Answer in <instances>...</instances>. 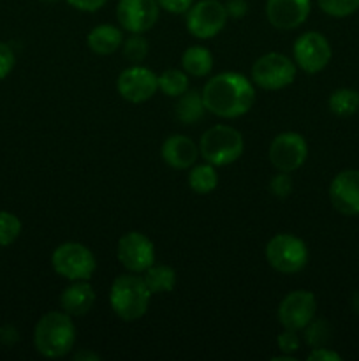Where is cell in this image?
Listing matches in <instances>:
<instances>
[{"label": "cell", "mask_w": 359, "mask_h": 361, "mask_svg": "<svg viewBox=\"0 0 359 361\" xmlns=\"http://www.w3.org/2000/svg\"><path fill=\"white\" fill-rule=\"evenodd\" d=\"M108 0H67L69 6H73L74 9L84 11V13H94V11H99L101 7L106 6Z\"/></svg>", "instance_id": "obj_34"}, {"label": "cell", "mask_w": 359, "mask_h": 361, "mask_svg": "<svg viewBox=\"0 0 359 361\" xmlns=\"http://www.w3.org/2000/svg\"><path fill=\"white\" fill-rule=\"evenodd\" d=\"M277 342L278 349H280L284 355H292V353H296L299 349V338L298 335H296V331L292 330H285L284 334L278 335Z\"/></svg>", "instance_id": "obj_31"}, {"label": "cell", "mask_w": 359, "mask_h": 361, "mask_svg": "<svg viewBox=\"0 0 359 361\" xmlns=\"http://www.w3.org/2000/svg\"><path fill=\"white\" fill-rule=\"evenodd\" d=\"M189 185L197 194L213 192L218 185V175L215 171L213 164L206 162V164L194 166L189 175Z\"/></svg>", "instance_id": "obj_23"}, {"label": "cell", "mask_w": 359, "mask_h": 361, "mask_svg": "<svg viewBox=\"0 0 359 361\" xmlns=\"http://www.w3.org/2000/svg\"><path fill=\"white\" fill-rule=\"evenodd\" d=\"M88 48L97 55H111L122 46V30L113 25H99L88 34Z\"/></svg>", "instance_id": "obj_19"}, {"label": "cell", "mask_w": 359, "mask_h": 361, "mask_svg": "<svg viewBox=\"0 0 359 361\" xmlns=\"http://www.w3.org/2000/svg\"><path fill=\"white\" fill-rule=\"evenodd\" d=\"M197 155H199V150L196 143L190 137L180 136V134H172L162 145V159L165 164L175 169H187L194 166Z\"/></svg>", "instance_id": "obj_17"}, {"label": "cell", "mask_w": 359, "mask_h": 361, "mask_svg": "<svg viewBox=\"0 0 359 361\" xmlns=\"http://www.w3.org/2000/svg\"><path fill=\"white\" fill-rule=\"evenodd\" d=\"M296 78V66L282 53H267L252 66V80L264 90H280Z\"/></svg>", "instance_id": "obj_7"}, {"label": "cell", "mask_w": 359, "mask_h": 361, "mask_svg": "<svg viewBox=\"0 0 359 361\" xmlns=\"http://www.w3.org/2000/svg\"><path fill=\"white\" fill-rule=\"evenodd\" d=\"M317 312V300L310 291H292L278 307V321L285 330H305Z\"/></svg>", "instance_id": "obj_10"}, {"label": "cell", "mask_w": 359, "mask_h": 361, "mask_svg": "<svg viewBox=\"0 0 359 361\" xmlns=\"http://www.w3.org/2000/svg\"><path fill=\"white\" fill-rule=\"evenodd\" d=\"M44 2H56V0H44Z\"/></svg>", "instance_id": "obj_39"}, {"label": "cell", "mask_w": 359, "mask_h": 361, "mask_svg": "<svg viewBox=\"0 0 359 361\" xmlns=\"http://www.w3.org/2000/svg\"><path fill=\"white\" fill-rule=\"evenodd\" d=\"M14 63H16V56H14L11 46L6 42H0V80H4L13 71Z\"/></svg>", "instance_id": "obj_30"}, {"label": "cell", "mask_w": 359, "mask_h": 361, "mask_svg": "<svg viewBox=\"0 0 359 361\" xmlns=\"http://www.w3.org/2000/svg\"><path fill=\"white\" fill-rule=\"evenodd\" d=\"M158 6L162 7V9H165L168 13H172V14H182V13H187V11L192 7L194 0H157Z\"/></svg>", "instance_id": "obj_33"}, {"label": "cell", "mask_w": 359, "mask_h": 361, "mask_svg": "<svg viewBox=\"0 0 359 361\" xmlns=\"http://www.w3.org/2000/svg\"><path fill=\"white\" fill-rule=\"evenodd\" d=\"M246 9H248V6H246L245 0H229V2L225 4L227 16H232V18L245 16Z\"/></svg>", "instance_id": "obj_36"}, {"label": "cell", "mask_w": 359, "mask_h": 361, "mask_svg": "<svg viewBox=\"0 0 359 361\" xmlns=\"http://www.w3.org/2000/svg\"><path fill=\"white\" fill-rule=\"evenodd\" d=\"M327 104L336 116H352L359 109V92L354 88H338L331 94Z\"/></svg>", "instance_id": "obj_24"}, {"label": "cell", "mask_w": 359, "mask_h": 361, "mask_svg": "<svg viewBox=\"0 0 359 361\" xmlns=\"http://www.w3.org/2000/svg\"><path fill=\"white\" fill-rule=\"evenodd\" d=\"M53 270L69 281H88L95 271V257L90 249L76 242L62 243L51 256Z\"/></svg>", "instance_id": "obj_6"}, {"label": "cell", "mask_w": 359, "mask_h": 361, "mask_svg": "<svg viewBox=\"0 0 359 361\" xmlns=\"http://www.w3.org/2000/svg\"><path fill=\"white\" fill-rule=\"evenodd\" d=\"M116 88L125 101L139 104L153 97L158 90V76L146 67L132 66L120 73Z\"/></svg>", "instance_id": "obj_13"}, {"label": "cell", "mask_w": 359, "mask_h": 361, "mask_svg": "<svg viewBox=\"0 0 359 361\" xmlns=\"http://www.w3.org/2000/svg\"><path fill=\"white\" fill-rule=\"evenodd\" d=\"M270 189L271 192H273V196L287 197L292 190V180L289 178L287 173H282V175H277L271 180Z\"/></svg>", "instance_id": "obj_32"}, {"label": "cell", "mask_w": 359, "mask_h": 361, "mask_svg": "<svg viewBox=\"0 0 359 361\" xmlns=\"http://www.w3.org/2000/svg\"><path fill=\"white\" fill-rule=\"evenodd\" d=\"M331 204L341 215H359V171L345 169L329 185Z\"/></svg>", "instance_id": "obj_15"}, {"label": "cell", "mask_w": 359, "mask_h": 361, "mask_svg": "<svg viewBox=\"0 0 359 361\" xmlns=\"http://www.w3.org/2000/svg\"><path fill=\"white\" fill-rule=\"evenodd\" d=\"M243 137L234 127L215 126L201 136L199 150L204 161L213 166H227L243 154Z\"/></svg>", "instance_id": "obj_4"}, {"label": "cell", "mask_w": 359, "mask_h": 361, "mask_svg": "<svg viewBox=\"0 0 359 361\" xmlns=\"http://www.w3.org/2000/svg\"><path fill=\"white\" fill-rule=\"evenodd\" d=\"M308 360L310 361H341V356L324 345V348L313 349V351L308 355Z\"/></svg>", "instance_id": "obj_35"}, {"label": "cell", "mask_w": 359, "mask_h": 361, "mask_svg": "<svg viewBox=\"0 0 359 361\" xmlns=\"http://www.w3.org/2000/svg\"><path fill=\"white\" fill-rule=\"evenodd\" d=\"M358 113H359V109H358Z\"/></svg>", "instance_id": "obj_40"}, {"label": "cell", "mask_w": 359, "mask_h": 361, "mask_svg": "<svg viewBox=\"0 0 359 361\" xmlns=\"http://www.w3.org/2000/svg\"><path fill=\"white\" fill-rule=\"evenodd\" d=\"M150 289L143 277L137 275H120L113 281L109 291V303L122 321H137L146 314L150 303Z\"/></svg>", "instance_id": "obj_3"}, {"label": "cell", "mask_w": 359, "mask_h": 361, "mask_svg": "<svg viewBox=\"0 0 359 361\" xmlns=\"http://www.w3.org/2000/svg\"><path fill=\"white\" fill-rule=\"evenodd\" d=\"M266 259L280 274H298L308 263V249L298 236L277 235L267 242Z\"/></svg>", "instance_id": "obj_5"}, {"label": "cell", "mask_w": 359, "mask_h": 361, "mask_svg": "<svg viewBox=\"0 0 359 361\" xmlns=\"http://www.w3.org/2000/svg\"><path fill=\"white\" fill-rule=\"evenodd\" d=\"M204 108L222 118H236L250 111L256 99L252 83L239 73H222L203 88Z\"/></svg>", "instance_id": "obj_1"}, {"label": "cell", "mask_w": 359, "mask_h": 361, "mask_svg": "<svg viewBox=\"0 0 359 361\" xmlns=\"http://www.w3.org/2000/svg\"><path fill=\"white\" fill-rule=\"evenodd\" d=\"M352 307H354L355 312L359 314V293H358V295L354 296V300H352Z\"/></svg>", "instance_id": "obj_38"}, {"label": "cell", "mask_w": 359, "mask_h": 361, "mask_svg": "<svg viewBox=\"0 0 359 361\" xmlns=\"http://www.w3.org/2000/svg\"><path fill=\"white\" fill-rule=\"evenodd\" d=\"M158 9L157 0H120L116 18L127 32L143 34L157 23Z\"/></svg>", "instance_id": "obj_14"}, {"label": "cell", "mask_w": 359, "mask_h": 361, "mask_svg": "<svg viewBox=\"0 0 359 361\" xmlns=\"http://www.w3.org/2000/svg\"><path fill=\"white\" fill-rule=\"evenodd\" d=\"M305 341L306 344L315 348H324L327 344V341L331 338V328L326 321H315V323H310L305 328Z\"/></svg>", "instance_id": "obj_28"}, {"label": "cell", "mask_w": 359, "mask_h": 361, "mask_svg": "<svg viewBox=\"0 0 359 361\" xmlns=\"http://www.w3.org/2000/svg\"><path fill=\"white\" fill-rule=\"evenodd\" d=\"M182 66L187 74L196 78L208 76L213 67V56L203 46H190L182 56Z\"/></svg>", "instance_id": "obj_20"}, {"label": "cell", "mask_w": 359, "mask_h": 361, "mask_svg": "<svg viewBox=\"0 0 359 361\" xmlns=\"http://www.w3.org/2000/svg\"><path fill=\"white\" fill-rule=\"evenodd\" d=\"M95 303V291L88 282L76 281L73 286L63 289L60 296V305L69 316H84L90 312Z\"/></svg>", "instance_id": "obj_18"}, {"label": "cell", "mask_w": 359, "mask_h": 361, "mask_svg": "<svg viewBox=\"0 0 359 361\" xmlns=\"http://www.w3.org/2000/svg\"><path fill=\"white\" fill-rule=\"evenodd\" d=\"M74 360L76 361H84V360H88V361H95V360H101V356L97 355V353H94V351H80L77 353L76 356H74Z\"/></svg>", "instance_id": "obj_37"}, {"label": "cell", "mask_w": 359, "mask_h": 361, "mask_svg": "<svg viewBox=\"0 0 359 361\" xmlns=\"http://www.w3.org/2000/svg\"><path fill=\"white\" fill-rule=\"evenodd\" d=\"M187 28L197 39H211L222 32L227 21L225 4L218 0H201L187 11Z\"/></svg>", "instance_id": "obj_8"}, {"label": "cell", "mask_w": 359, "mask_h": 361, "mask_svg": "<svg viewBox=\"0 0 359 361\" xmlns=\"http://www.w3.org/2000/svg\"><path fill=\"white\" fill-rule=\"evenodd\" d=\"M312 0H267L266 16L275 28L292 30L306 21Z\"/></svg>", "instance_id": "obj_16"}, {"label": "cell", "mask_w": 359, "mask_h": 361, "mask_svg": "<svg viewBox=\"0 0 359 361\" xmlns=\"http://www.w3.org/2000/svg\"><path fill=\"white\" fill-rule=\"evenodd\" d=\"M204 102L203 95L196 90H187L185 94L180 95V101L176 104V118L183 123H196L203 118L204 115Z\"/></svg>", "instance_id": "obj_21"}, {"label": "cell", "mask_w": 359, "mask_h": 361, "mask_svg": "<svg viewBox=\"0 0 359 361\" xmlns=\"http://www.w3.org/2000/svg\"><path fill=\"white\" fill-rule=\"evenodd\" d=\"M158 88L169 97H180L189 90V78L178 69H168L158 76Z\"/></svg>", "instance_id": "obj_25"}, {"label": "cell", "mask_w": 359, "mask_h": 361, "mask_svg": "<svg viewBox=\"0 0 359 361\" xmlns=\"http://www.w3.org/2000/svg\"><path fill=\"white\" fill-rule=\"evenodd\" d=\"M21 233V221L11 212H0V247L16 242Z\"/></svg>", "instance_id": "obj_26"}, {"label": "cell", "mask_w": 359, "mask_h": 361, "mask_svg": "<svg viewBox=\"0 0 359 361\" xmlns=\"http://www.w3.org/2000/svg\"><path fill=\"white\" fill-rule=\"evenodd\" d=\"M308 157V145L298 133H282L271 141L270 161L278 171L291 173L301 168Z\"/></svg>", "instance_id": "obj_9"}, {"label": "cell", "mask_w": 359, "mask_h": 361, "mask_svg": "<svg viewBox=\"0 0 359 361\" xmlns=\"http://www.w3.org/2000/svg\"><path fill=\"white\" fill-rule=\"evenodd\" d=\"M76 342V328L67 312H48L34 330L35 349L46 358H63Z\"/></svg>", "instance_id": "obj_2"}, {"label": "cell", "mask_w": 359, "mask_h": 361, "mask_svg": "<svg viewBox=\"0 0 359 361\" xmlns=\"http://www.w3.org/2000/svg\"><path fill=\"white\" fill-rule=\"evenodd\" d=\"M320 9L334 18H345L359 9V0H317Z\"/></svg>", "instance_id": "obj_27"}, {"label": "cell", "mask_w": 359, "mask_h": 361, "mask_svg": "<svg viewBox=\"0 0 359 361\" xmlns=\"http://www.w3.org/2000/svg\"><path fill=\"white\" fill-rule=\"evenodd\" d=\"M144 284L148 286L151 295L171 293L176 286V274L172 268L165 264H151L144 275Z\"/></svg>", "instance_id": "obj_22"}, {"label": "cell", "mask_w": 359, "mask_h": 361, "mask_svg": "<svg viewBox=\"0 0 359 361\" xmlns=\"http://www.w3.org/2000/svg\"><path fill=\"white\" fill-rule=\"evenodd\" d=\"M116 256L129 271H146L155 263V247L143 233H127L120 238Z\"/></svg>", "instance_id": "obj_11"}, {"label": "cell", "mask_w": 359, "mask_h": 361, "mask_svg": "<svg viewBox=\"0 0 359 361\" xmlns=\"http://www.w3.org/2000/svg\"><path fill=\"white\" fill-rule=\"evenodd\" d=\"M331 60V46L319 32H306L294 42V62L305 73H320Z\"/></svg>", "instance_id": "obj_12"}, {"label": "cell", "mask_w": 359, "mask_h": 361, "mask_svg": "<svg viewBox=\"0 0 359 361\" xmlns=\"http://www.w3.org/2000/svg\"><path fill=\"white\" fill-rule=\"evenodd\" d=\"M148 55V41L144 37H141L139 34H134L132 37L127 39L123 42V56H125L129 62L139 63L146 59Z\"/></svg>", "instance_id": "obj_29"}]
</instances>
